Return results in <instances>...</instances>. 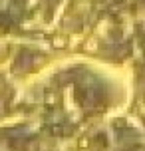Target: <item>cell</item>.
<instances>
[{
	"mask_svg": "<svg viewBox=\"0 0 145 151\" xmlns=\"http://www.w3.org/2000/svg\"><path fill=\"white\" fill-rule=\"evenodd\" d=\"M135 151H145V149H143V147H141V149H135Z\"/></svg>",
	"mask_w": 145,
	"mask_h": 151,
	"instance_id": "obj_1",
	"label": "cell"
}]
</instances>
